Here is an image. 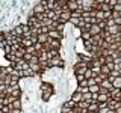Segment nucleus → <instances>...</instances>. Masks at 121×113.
<instances>
[{"instance_id": "nucleus-1", "label": "nucleus", "mask_w": 121, "mask_h": 113, "mask_svg": "<svg viewBox=\"0 0 121 113\" xmlns=\"http://www.w3.org/2000/svg\"><path fill=\"white\" fill-rule=\"evenodd\" d=\"M109 97H111L112 100H118V101H121V89L112 88L111 92H109Z\"/></svg>"}, {"instance_id": "nucleus-2", "label": "nucleus", "mask_w": 121, "mask_h": 113, "mask_svg": "<svg viewBox=\"0 0 121 113\" xmlns=\"http://www.w3.org/2000/svg\"><path fill=\"white\" fill-rule=\"evenodd\" d=\"M32 11H33V14H35V15H39V14H44L47 9H45V6L39 2V3H36V5L33 6V9H32Z\"/></svg>"}, {"instance_id": "nucleus-3", "label": "nucleus", "mask_w": 121, "mask_h": 113, "mask_svg": "<svg viewBox=\"0 0 121 113\" xmlns=\"http://www.w3.org/2000/svg\"><path fill=\"white\" fill-rule=\"evenodd\" d=\"M70 20H71V12L68 11V12H62L59 15V21L62 23V24H67V23H70Z\"/></svg>"}, {"instance_id": "nucleus-4", "label": "nucleus", "mask_w": 121, "mask_h": 113, "mask_svg": "<svg viewBox=\"0 0 121 113\" xmlns=\"http://www.w3.org/2000/svg\"><path fill=\"white\" fill-rule=\"evenodd\" d=\"M108 107L111 109V110H117V109L121 107V101H118V100H109L108 101Z\"/></svg>"}, {"instance_id": "nucleus-5", "label": "nucleus", "mask_w": 121, "mask_h": 113, "mask_svg": "<svg viewBox=\"0 0 121 113\" xmlns=\"http://www.w3.org/2000/svg\"><path fill=\"white\" fill-rule=\"evenodd\" d=\"M70 100H71V101H74V103H80V101H83V93L80 92V90H76L73 95H71Z\"/></svg>"}, {"instance_id": "nucleus-6", "label": "nucleus", "mask_w": 121, "mask_h": 113, "mask_svg": "<svg viewBox=\"0 0 121 113\" xmlns=\"http://www.w3.org/2000/svg\"><path fill=\"white\" fill-rule=\"evenodd\" d=\"M106 32L109 33V35H117V33H121V26H111V27L106 29Z\"/></svg>"}, {"instance_id": "nucleus-7", "label": "nucleus", "mask_w": 121, "mask_h": 113, "mask_svg": "<svg viewBox=\"0 0 121 113\" xmlns=\"http://www.w3.org/2000/svg\"><path fill=\"white\" fill-rule=\"evenodd\" d=\"M48 44H50V48H53V50H59L60 51V41L59 39H48Z\"/></svg>"}, {"instance_id": "nucleus-8", "label": "nucleus", "mask_w": 121, "mask_h": 113, "mask_svg": "<svg viewBox=\"0 0 121 113\" xmlns=\"http://www.w3.org/2000/svg\"><path fill=\"white\" fill-rule=\"evenodd\" d=\"M48 36H50L52 39L62 41V32H59V30H50V32H48Z\"/></svg>"}, {"instance_id": "nucleus-9", "label": "nucleus", "mask_w": 121, "mask_h": 113, "mask_svg": "<svg viewBox=\"0 0 121 113\" xmlns=\"http://www.w3.org/2000/svg\"><path fill=\"white\" fill-rule=\"evenodd\" d=\"M67 5H68V8H70L71 12H74V11H79V8H80V6H79V3H77V0H68Z\"/></svg>"}, {"instance_id": "nucleus-10", "label": "nucleus", "mask_w": 121, "mask_h": 113, "mask_svg": "<svg viewBox=\"0 0 121 113\" xmlns=\"http://www.w3.org/2000/svg\"><path fill=\"white\" fill-rule=\"evenodd\" d=\"M103 32V30H101V27L98 24H92V27H91V30H89V33L92 36H95V35H100V33Z\"/></svg>"}, {"instance_id": "nucleus-11", "label": "nucleus", "mask_w": 121, "mask_h": 113, "mask_svg": "<svg viewBox=\"0 0 121 113\" xmlns=\"http://www.w3.org/2000/svg\"><path fill=\"white\" fill-rule=\"evenodd\" d=\"M50 63H52V66H62L64 65V60L60 59V56H56V57H53L50 60Z\"/></svg>"}, {"instance_id": "nucleus-12", "label": "nucleus", "mask_w": 121, "mask_h": 113, "mask_svg": "<svg viewBox=\"0 0 121 113\" xmlns=\"http://www.w3.org/2000/svg\"><path fill=\"white\" fill-rule=\"evenodd\" d=\"M48 39H50L48 33H39V35H38V42H41V44H47Z\"/></svg>"}, {"instance_id": "nucleus-13", "label": "nucleus", "mask_w": 121, "mask_h": 113, "mask_svg": "<svg viewBox=\"0 0 121 113\" xmlns=\"http://www.w3.org/2000/svg\"><path fill=\"white\" fill-rule=\"evenodd\" d=\"M109 100H112L111 97H109V93H98V103H108Z\"/></svg>"}, {"instance_id": "nucleus-14", "label": "nucleus", "mask_w": 121, "mask_h": 113, "mask_svg": "<svg viewBox=\"0 0 121 113\" xmlns=\"http://www.w3.org/2000/svg\"><path fill=\"white\" fill-rule=\"evenodd\" d=\"M101 41H103V36H101V35H95V36L91 38V42H92V45H97V47L100 45Z\"/></svg>"}, {"instance_id": "nucleus-15", "label": "nucleus", "mask_w": 121, "mask_h": 113, "mask_svg": "<svg viewBox=\"0 0 121 113\" xmlns=\"http://www.w3.org/2000/svg\"><path fill=\"white\" fill-rule=\"evenodd\" d=\"M30 69L35 74H39L41 71H43V68H41V63H30Z\"/></svg>"}, {"instance_id": "nucleus-16", "label": "nucleus", "mask_w": 121, "mask_h": 113, "mask_svg": "<svg viewBox=\"0 0 121 113\" xmlns=\"http://www.w3.org/2000/svg\"><path fill=\"white\" fill-rule=\"evenodd\" d=\"M101 88H104V89H109V90H111L112 88H113V86H112V81L111 80H109V77L108 78H106V80H103V81H101Z\"/></svg>"}, {"instance_id": "nucleus-17", "label": "nucleus", "mask_w": 121, "mask_h": 113, "mask_svg": "<svg viewBox=\"0 0 121 113\" xmlns=\"http://www.w3.org/2000/svg\"><path fill=\"white\" fill-rule=\"evenodd\" d=\"M9 105H11V109H20V110H21V107H23L21 98H17V100H15L12 104H9Z\"/></svg>"}, {"instance_id": "nucleus-18", "label": "nucleus", "mask_w": 121, "mask_h": 113, "mask_svg": "<svg viewBox=\"0 0 121 113\" xmlns=\"http://www.w3.org/2000/svg\"><path fill=\"white\" fill-rule=\"evenodd\" d=\"M109 50H112V51H118L121 50V41H117V42H113L109 45Z\"/></svg>"}, {"instance_id": "nucleus-19", "label": "nucleus", "mask_w": 121, "mask_h": 113, "mask_svg": "<svg viewBox=\"0 0 121 113\" xmlns=\"http://www.w3.org/2000/svg\"><path fill=\"white\" fill-rule=\"evenodd\" d=\"M41 90H43V93H52L53 92V90H52V86L47 85V83H43V85H41Z\"/></svg>"}, {"instance_id": "nucleus-20", "label": "nucleus", "mask_w": 121, "mask_h": 113, "mask_svg": "<svg viewBox=\"0 0 121 113\" xmlns=\"http://www.w3.org/2000/svg\"><path fill=\"white\" fill-rule=\"evenodd\" d=\"M89 101H80V103H77V105L76 107H79V109H82V110H88V107H89Z\"/></svg>"}, {"instance_id": "nucleus-21", "label": "nucleus", "mask_w": 121, "mask_h": 113, "mask_svg": "<svg viewBox=\"0 0 121 113\" xmlns=\"http://www.w3.org/2000/svg\"><path fill=\"white\" fill-rule=\"evenodd\" d=\"M5 56H6V59L9 60L11 63H17L18 57H17V56H15V54H14V53H8V54H5Z\"/></svg>"}, {"instance_id": "nucleus-22", "label": "nucleus", "mask_w": 121, "mask_h": 113, "mask_svg": "<svg viewBox=\"0 0 121 113\" xmlns=\"http://www.w3.org/2000/svg\"><path fill=\"white\" fill-rule=\"evenodd\" d=\"M80 38H82V41H89L91 38H92V35H91L89 32H86V30H82V33H80Z\"/></svg>"}, {"instance_id": "nucleus-23", "label": "nucleus", "mask_w": 121, "mask_h": 113, "mask_svg": "<svg viewBox=\"0 0 121 113\" xmlns=\"http://www.w3.org/2000/svg\"><path fill=\"white\" fill-rule=\"evenodd\" d=\"M98 11H103V12H112V6L108 5V3H103V5H100V9Z\"/></svg>"}, {"instance_id": "nucleus-24", "label": "nucleus", "mask_w": 121, "mask_h": 113, "mask_svg": "<svg viewBox=\"0 0 121 113\" xmlns=\"http://www.w3.org/2000/svg\"><path fill=\"white\" fill-rule=\"evenodd\" d=\"M59 50H53V48H52V50H48V60H52L53 57H56V56H59Z\"/></svg>"}, {"instance_id": "nucleus-25", "label": "nucleus", "mask_w": 121, "mask_h": 113, "mask_svg": "<svg viewBox=\"0 0 121 113\" xmlns=\"http://www.w3.org/2000/svg\"><path fill=\"white\" fill-rule=\"evenodd\" d=\"M77 88H79V89H85V88H89V85H88V78H85V80L79 81V83H77Z\"/></svg>"}, {"instance_id": "nucleus-26", "label": "nucleus", "mask_w": 121, "mask_h": 113, "mask_svg": "<svg viewBox=\"0 0 121 113\" xmlns=\"http://www.w3.org/2000/svg\"><path fill=\"white\" fill-rule=\"evenodd\" d=\"M112 86H113V88H117V89H121V77H115Z\"/></svg>"}, {"instance_id": "nucleus-27", "label": "nucleus", "mask_w": 121, "mask_h": 113, "mask_svg": "<svg viewBox=\"0 0 121 113\" xmlns=\"http://www.w3.org/2000/svg\"><path fill=\"white\" fill-rule=\"evenodd\" d=\"M86 69H88V68H76V69H74V74L76 75H85Z\"/></svg>"}, {"instance_id": "nucleus-28", "label": "nucleus", "mask_w": 121, "mask_h": 113, "mask_svg": "<svg viewBox=\"0 0 121 113\" xmlns=\"http://www.w3.org/2000/svg\"><path fill=\"white\" fill-rule=\"evenodd\" d=\"M21 45L24 48H27V47H30V45H33V41L32 39H23L21 41Z\"/></svg>"}, {"instance_id": "nucleus-29", "label": "nucleus", "mask_w": 121, "mask_h": 113, "mask_svg": "<svg viewBox=\"0 0 121 113\" xmlns=\"http://www.w3.org/2000/svg\"><path fill=\"white\" fill-rule=\"evenodd\" d=\"M98 90H100V85H92V86H89V92H91V93H98Z\"/></svg>"}, {"instance_id": "nucleus-30", "label": "nucleus", "mask_w": 121, "mask_h": 113, "mask_svg": "<svg viewBox=\"0 0 121 113\" xmlns=\"http://www.w3.org/2000/svg\"><path fill=\"white\" fill-rule=\"evenodd\" d=\"M98 110V103H91L88 107V112H97Z\"/></svg>"}, {"instance_id": "nucleus-31", "label": "nucleus", "mask_w": 121, "mask_h": 113, "mask_svg": "<svg viewBox=\"0 0 121 113\" xmlns=\"http://www.w3.org/2000/svg\"><path fill=\"white\" fill-rule=\"evenodd\" d=\"M101 73L106 74V75H111V69H109L108 65H101Z\"/></svg>"}, {"instance_id": "nucleus-32", "label": "nucleus", "mask_w": 121, "mask_h": 113, "mask_svg": "<svg viewBox=\"0 0 121 113\" xmlns=\"http://www.w3.org/2000/svg\"><path fill=\"white\" fill-rule=\"evenodd\" d=\"M92 77H94V71L91 69V68H88L86 73H85V78H92Z\"/></svg>"}, {"instance_id": "nucleus-33", "label": "nucleus", "mask_w": 121, "mask_h": 113, "mask_svg": "<svg viewBox=\"0 0 121 113\" xmlns=\"http://www.w3.org/2000/svg\"><path fill=\"white\" fill-rule=\"evenodd\" d=\"M80 20H82V18H73V17H71L70 23H71L73 26H76V27H79V23H80Z\"/></svg>"}, {"instance_id": "nucleus-34", "label": "nucleus", "mask_w": 121, "mask_h": 113, "mask_svg": "<svg viewBox=\"0 0 121 113\" xmlns=\"http://www.w3.org/2000/svg\"><path fill=\"white\" fill-rule=\"evenodd\" d=\"M98 26L101 27V30H106V29H108V21H106V20H101V21H98Z\"/></svg>"}, {"instance_id": "nucleus-35", "label": "nucleus", "mask_w": 121, "mask_h": 113, "mask_svg": "<svg viewBox=\"0 0 121 113\" xmlns=\"http://www.w3.org/2000/svg\"><path fill=\"white\" fill-rule=\"evenodd\" d=\"M106 65H108L109 66V69H111V71H113V69H115V63H113V62H109V63H106Z\"/></svg>"}, {"instance_id": "nucleus-36", "label": "nucleus", "mask_w": 121, "mask_h": 113, "mask_svg": "<svg viewBox=\"0 0 121 113\" xmlns=\"http://www.w3.org/2000/svg\"><path fill=\"white\" fill-rule=\"evenodd\" d=\"M108 21V27H111V26H115V21H113V18H109V20H106Z\"/></svg>"}, {"instance_id": "nucleus-37", "label": "nucleus", "mask_w": 121, "mask_h": 113, "mask_svg": "<svg viewBox=\"0 0 121 113\" xmlns=\"http://www.w3.org/2000/svg\"><path fill=\"white\" fill-rule=\"evenodd\" d=\"M88 85H89V86H92V85H97L95 78H94V77H92V78H88Z\"/></svg>"}, {"instance_id": "nucleus-38", "label": "nucleus", "mask_w": 121, "mask_h": 113, "mask_svg": "<svg viewBox=\"0 0 121 113\" xmlns=\"http://www.w3.org/2000/svg\"><path fill=\"white\" fill-rule=\"evenodd\" d=\"M109 92H111L109 89H104V88H101V86H100V90H98V93H109Z\"/></svg>"}, {"instance_id": "nucleus-39", "label": "nucleus", "mask_w": 121, "mask_h": 113, "mask_svg": "<svg viewBox=\"0 0 121 113\" xmlns=\"http://www.w3.org/2000/svg\"><path fill=\"white\" fill-rule=\"evenodd\" d=\"M32 57H33V54H29V53H26V54H24V59L27 60V62H30V60H32Z\"/></svg>"}, {"instance_id": "nucleus-40", "label": "nucleus", "mask_w": 121, "mask_h": 113, "mask_svg": "<svg viewBox=\"0 0 121 113\" xmlns=\"http://www.w3.org/2000/svg\"><path fill=\"white\" fill-rule=\"evenodd\" d=\"M108 107V103H98V110L100 109H106Z\"/></svg>"}, {"instance_id": "nucleus-41", "label": "nucleus", "mask_w": 121, "mask_h": 113, "mask_svg": "<svg viewBox=\"0 0 121 113\" xmlns=\"http://www.w3.org/2000/svg\"><path fill=\"white\" fill-rule=\"evenodd\" d=\"M113 21H115V24H117V26H121V17L113 18Z\"/></svg>"}, {"instance_id": "nucleus-42", "label": "nucleus", "mask_w": 121, "mask_h": 113, "mask_svg": "<svg viewBox=\"0 0 121 113\" xmlns=\"http://www.w3.org/2000/svg\"><path fill=\"white\" fill-rule=\"evenodd\" d=\"M11 113H21V110H20V109H12V112H11Z\"/></svg>"}, {"instance_id": "nucleus-43", "label": "nucleus", "mask_w": 121, "mask_h": 113, "mask_svg": "<svg viewBox=\"0 0 121 113\" xmlns=\"http://www.w3.org/2000/svg\"><path fill=\"white\" fill-rule=\"evenodd\" d=\"M115 112H117V113H121V107H120V109H117Z\"/></svg>"}, {"instance_id": "nucleus-44", "label": "nucleus", "mask_w": 121, "mask_h": 113, "mask_svg": "<svg viewBox=\"0 0 121 113\" xmlns=\"http://www.w3.org/2000/svg\"><path fill=\"white\" fill-rule=\"evenodd\" d=\"M109 2H111V0H104V3H108V5H109Z\"/></svg>"}, {"instance_id": "nucleus-45", "label": "nucleus", "mask_w": 121, "mask_h": 113, "mask_svg": "<svg viewBox=\"0 0 121 113\" xmlns=\"http://www.w3.org/2000/svg\"><path fill=\"white\" fill-rule=\"evenodd\" d=\"M68 113H74V110H73V109H71V110H70V112H68Z\"/></svg>"}, {"instance_id": "nucleus-46", "label": "nucleus", "mask_w": 121, "mask_h": 113, "mask_svg": "<svg viewBox=\"0 0 121 113\" xmlns=\"http://www.w3.org/2000/svg\"><path fill=\"white\" fill-rule=\"evenodd\" d=\"M86 112H88V110H86ZM86 112H82V113H86Z\"/></svg>"}]
</instances>
